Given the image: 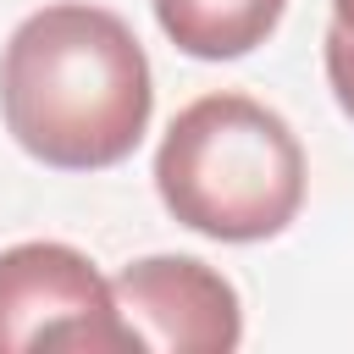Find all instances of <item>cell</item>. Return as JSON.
Masks as SVG:
<instances>
[{"label": "cell", "mask_w": 354, "mask_h": 354, "mask_svg": "<svg viewBox=\"0 0 354 354\" xmlns=\"http://www.w3.org/2000/svg\"><path fill=\"white\" fill-rule=\"evenodd\" d=\"M116 315L133 348L160 354H232L243 343V310L221 271L194 254H149L116 271Z\"/></svg>", "instance_id": "277c9868"}, {"label": "cell", "mask_w": 354, "mask_h": 354, "mask_svg": "<svg viewBox=\"0 0 354 354\" xmlns=\"http://www.w3.org/2000/svg\"><path fill=\"white\" fill-rule=\"evenodd\" d=\"M326 83H332L343 116L354 122V33H343L337 22L326 28Z\"/></svg>", "instance_id": "8992f818"}, {"label": "cell", "mask_w": 354, "mask_h": 354, "mask_svg": "<svg viewBox=\"0 0 354 354\" xmlns=\"http://www.w3.org/2000/svg\"><path fill=\"white\" fill-rule=\"evenodd\" d=\"M155 77L133 28L83 0L44 6L17 22L0 55L6 133L55 171H105L127 160L149 127Z\"/></svg>", "instance_id": "6da1fadb"}, {"label": "cell", "mask_w": 354, "mask_h": 354, "mask_svg": "<svg viewBox=\"0 0 354 354\" xmlns=\"http://www.w3.org/2000/svg\"><path fill=\"white\" fill-rule=\"evenodd\" d=\"M122 354L133 348L111 282L72 243L0 249V354Z\"/></svg>", "instance_id": "3957f363"}, {"label": "cell", "mask_w": 354, "mask_h": 354, "mask_svg": "<svg viewBox=\"0 0 354 354\" xmlns=\"http://www.w3.org/2000/svg\"><path fill=\"white\" fill-rule=\"evenodd\" d=\"M288 0H155L160 33L194 61H238L266 44Z\"/></svg>", "instance_id": "5b68a950"}, {"label": "cell", "mask_w": 354, "mask_h": 354, "mask_svg": "<svg viewBox=\"0 0 354 354\" xmlns=\"http://www.w3.org/2000/svg\"><path fill=\"white\" fill-rule=\"evenodd\" d=\"M160 205L216 238H277L304 205V149L293 127L249 94H205L183 105L155 149Z\"/></svg>", "instance_id": "7a4b0ae2"}, {"label": "cell", "mask_w": 354, "mask_h": 354, "mask_svg": "<svg viewBox=\"0 0 354 354\" xmlns=\"http://www.w3.org/2000/svg\"><path fill=\"white\" fill-rule=\"evenodd\" d=\"M332 22H337L343 33H354V0H332Z\"/></svg>", "instance_id": "52a82bcc"}]
</instances>
